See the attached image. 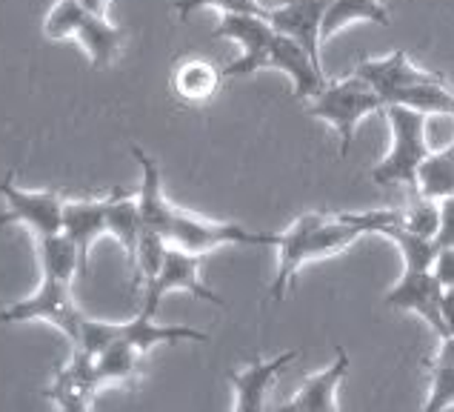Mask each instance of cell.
<instances>
[{"mask_svg":"<svg viewBox=\"0 0 454 412\" xmlns=\"http://www.w3.org/2000/svg\"><path fill=\"white\" fill-rule=\"evenodd\" d=\"M355 72L386 103L392 100L400 92V89L423 83V81H429V77H434V72L411 67V60H409V55H406L403 49H395L392 55H386V58H366V60H360L357 67H355Z\"/></svg>","mask_w":454,"mask_h":412,"instance_id":"cell-15","label":"cell"},{"mask_svg":"<svg viewBox=\"0 0 454 412\" xmlns=\"http://www.w3.org/2000/svg\"><path fill=\"white\" fill-rule=\"evenodd\" d=\"M215 37H229L243 49L240 58L231 60L223 69V77H246L266 69V55L271 37H275V26L263 15H223L215 29Z\"/></svg>","mask_w":454,"mask_h":412,"instance_id":"cell-9","label":"cell"},{"mask_svg":"<svg viewBox=\"0 0 454 412\" xmlns=\"http://www.w3.org/2000/svg\"><path fill=\"white\" fill-rule=\"evenodd\" d=\"M26 321H46V324L67 335V341L74 346L77 338H81V327L86 315L72 298L69 281L43 278V283L29 298L0 309V324H26Z\"/></svg>","mask_w":454,"mask_h":412,"instance_id":"cell-6","label":"cell"},{"mask_svg":"<svg viewBox=\"0 0 454 412\" xmlns=\"http://www.w3.org/2000/svg\"><path fill=\"white\" fill-rule=\"evenodd\" d=\"M357 20H369L378 26H388V12L380 0H332V6L326 9V18H323V41H329L332 35L346 29L348 23Z\"/></svg>","mask_w":454,"mask_h":412,"instance_id":"cell-23","label":"cell"},{"mask_svg":"<svg viewBox=\"0 0 454 412\" xmlns=\"http://www.w3.org/2000/svg\"><path fill=\"white\" fill-rule=\"evenodd\" d=\"M348 367H352V360H348V353L340 346L332 364L323 372H317V376H309L301 384V390L294 392L292 401L283 404L280 409H286V412H334L337 390H340L343 378L348 376Z\"/></svg>","mask_w":454,"mask_h":412,"instance_id":"cell-16","label":"cell"},{"mask_svg":"<svg viewBox=\"0 0 454 412\" xmlns=\"http://www.w3.org/2000/svg\"><path fill=\"white\" fill-rule=\"evenodd\" d=\"M114 338H123L135 346L140 355H146L158 344H175V341H209V335L192 327H166L154 324V315L137 309V315L123 324H114Z\"/></svg>","mask_w":454,"mask_h":412,"instance_id":"cell-18","label":"cell"},{"mask_svg":"<svg viewBox=\"0 0 454 412\" xmlns=\"http://www.w3.org/2000/svg\"><path fill=\"white\" fill-rule=\"evenodd\" d=\"M400 221L409 232L414 235H423V238H437V229H440V201H432L426 195H418L414 192V201L409 210H400Z\"/></svg>","mask_w":454,"mask_h":412,"instance_id":"cell-25","label":"cell"},{"mask_svg":"<svg viewBox=\"0 0 454 412\" xmlns=\"http://www.w3.org/2000/svg\"><path fill=\"white\" fill-rule=\"evenodd\" d=\"M414 192L432 201H443L454 195V140L451 147L426 154L423 163L418 166Z\"/></svg>","mask_w":454,"mask_h":412,"instance_id":"cell-19","label":"cell"},{"mask_svg":"<svg viewBox=\"0 0 454 412\" xmlns=\"http://www.w3.org/2000/svg\"><path fill=\"white\" fill-rule=\"evenodd\" d=\"M395 210H369V212H303L297 221L278 235V273L269 287L271 301H283L297 269L309 261H320L343 252L363 235H378L392 221Z\"/></svg>","mask_w":454,"mask_h":412,"instance_id":"cell-1","label":"cell"},{"mask_svg":"<svg viewBox=\"0 0 454 412\" xmlns=\"http://www.w3.org/2000/svg\"><path fill=\"white\" fill-rule=\"evenodd\" d=\"M383 109H386V100L374 92L357 72L332 83L326 81L320 92L315 98H309L306 103L309 118L329 123L334 132L340 135V154H348V149H352L357 123L366 118V115L383 112Z\"/></svg>","mask_w":454,"mask_h":412,"instance_id":"cell-3","label":"cell"},{"mask_svg":"<svg viewBox=\"0 0 454 412\" xmlns=\"http://www.w3.org/2000/svg\"><path fill=\"white\" fill-rule=\"evenodd\" d=\"M81 4H83L86 9H92V12H95V15H106L112 0H81Z\"/></svg>","mask_w":454,"mask_h":412,"instance_id":"cell-30","label":"cell"},{"mask_svg":"<svg viewBox=\"0 0 454 412\" xmlns=\"http://www.w3.org/2000/svg\"><path fill=\"white\" fill-rule=\"evenodd\" d=\"M43 35L51 41H67L77 37L86 49L92 67L103 69L118 58L123 44V29L114 26L106 15H95L81 0H58L43 20Z\"/></svg>","mask_w":454,"mask_h":412,"instance_id":"cell-4","label":"cell"},{"mask_svg":"<svg viewBox=\"0 0 454 412\" xmlns=\"http://www.w3.org/2000/svg\"><path fill=\"white\" fill-rule=\"evenodd\" d=\"M0 195L6 201V212L0 215V226L20 224L32 232L35 238L55 235L63 229V201L58 192H29L15 186V172H6L0 180Z\"/></svg>","mask_w":454,"mask_h":412,"instance_id":"cell-8","label":"cell"},{"mask_svg":"<svg viewBox=\"0 0 454 412\" xmlns=\"http://www.w3.org/2000/svg\"><path fill=\"white\" fill-rule=\"evenodd\" d=\"M200 261H203V255H198V252L166 247V255H163V264L158 269V275L144 283V304H140V309L149 313V315H158L160 298L168 292H189L198 301H209L215 306H223L220 295L212 292L203 283Z\"/></svg>","mask_w":454,"mask_h":412,"instance_id":"cell-7","label":"cell"},{"mask_svg":"<svg viewBox=\"0 0 454 412\" xmlns=\"http://www.w3.org/2000/svg\"><path fill=\"white\" fill-rule=\"evenodd\" d=\"M451 404H454V360L446 346L440 344L437 358L432 360V386H429V398H426L423 409L440 412Z\"/></svg>","mask_w":454,"mask_h":412,"instance_id":"cell-24","label":"cell"},{"mask_svg":"<svg viewBox=\"0 0 454 412\" xmlns=\"http://www.w3.org/2000/svg\"><path fill=\"white\" fill-rule=\"evenodd\" d=\"M440 283L434 281L432 269H406L403 275L386 292V306L406 309V313L420 315L426 324L434 329L437 338H449L446 324L440 318Z\"/></svg>","mask_w":454,"mask_h":412,"instance_id":"cell-11","label":"cell"},{"mask_svg":"<svg viewBox=\"0 0 454 412\" xmlns=\"http://www.w3.org/2000/svg\"><path fill=\"white\" fill-rule=\"evenodd\" d=\"M140 355L137 350L129 341L123 338H114L109 346H103V350L95 355V378L103 386L109 384H129L137 378V367H140Z\"/></svg>","mask_w":454,"mask_h":412,"instance_id":"cell-21","label":"cell"},{"mask_svg":"<svg viewBox=\"0 0 454 412\" xmlns=\"http://www.w3.org/2000/svg\"><path fill=\"white\" fill-rule=\"evenodd\" d=\"M297 358V350L280 353L275 358L254 355L243 369L229 372V384L235 390V409L238 412H261L266 409V392L275 384V378Z\"/></svg>","mask_w":454,"mask_h":412,"instance_id":"cell-13","label":"cell"},{"mask_svg":"<svg viewBox=\"0 0 454 412\" xmlns=\"http://www.w3.org/2000/svg\"><path fill=\"white\" fill-rule=\"evenodd\" d=\"M106 235H112L126 250L129 266H132L140 238V210L129 192H112L106 206Z\"/></svg>","mask_w":454,"mask_h":412,"instance_id":"cell-20","label":"cell"},{"mask_svg":"<svg viewBox=\"0 0 454 412\" xmlns=\"http://www.w3.org/2000/svg\"><path fill=\"white\" fill-rule=\"evenodd\" d=\"M37 241V261H41L43 278H58V281H69L74 275H81V258H77L74 243L63 235V229L55 235L46 238H35Z\"/></svg>","mask_w":454,"mask_h":412,"instance_id":"cell-22","label":"cell"},{"mask_svg":"<svg viewBox=\"0 0 454 412\" xmlns=\"http://www.w3.org/2000/svg\"><path fill=\"white\" fill-rule=\"evenodd\" d=\"M160 235H163V241L168 243V247L198 252V255H206V252H212L217 247H226V243H246V247H278V235L243 229L240 224L206 221V218H200V215L177 210L175 203L168 206Z\"/></svg>","mask_w":454,"mask_h":412,"instance_id":"cell-5","label":"cell"},{"mask_svg":"<svg viewBox=\"0 0 454 412\" xmlns=\"http://www.w3.org/2000/svg\"><path fill=\"white\" fill-rule=\"evenodd\" d=\"M388 132H392V147H388L386 158L372 170V180L378 186H411L418 178V166L429 154V140H426V121L423 115L403 103H386Z\"/></svg>","mask_w":454,"mask_h":412,"instance_id":"cell-2","label":"cell"},{"mask_svg":"<svg viewBox=\"0 0 454 412\" xmlns=\"http://www.w3.org/2000/svg\"><path fill=\"white\" fill-rule=\"evenodd\" d=\"M109 198H95V201H67L63 203V235H67L77 258H81V275L89 273V252L98 243L100 235H106V206Z\"/></svg>","mask_w":454,"mask_h":412,"instance_id":"cell-14","label":"cell"},{"mask_svg":"<svg viewBox=\"0 0 454 412\" xmlns=\"http://www.w3.org/2000/svg\"><path fill=\"white\" fill-rule=\"evenodd\" d=\"M432 275L440 283V289L454 287V247H437L432 261Z\"/></svg>","mask_w":454,"mask_h":412,"instance_id":"cell-27","label":"cell"},{"mask_svg":"<svg viewBox=\"0 0 454 412\" xmlns=\"http://www.w3.org/2000/svg\"><path fill=\"white\" fill-rule=\"evenodd\" d=\"M98 390H100V384L95 378V358L72 346L69 360L63 367H58L55 376H51L46 395L67 412H86V409H92Z\"/></svg>","mask_w":454,"mask_h":412,"instance_id":"cell-12","label":"cell"},{"mask_svg":"<svg viewBox=\"0 0 454 412\" xmlns=\"http://www.w3.org/2000/svg\"><path fill=\"white\" fill-rule=\"evenodd\" d=\"M332 6V0H286L275 9L263 12V18L275 26L280 35H289L292 41L301 44L309 58L320 63V44H323V18H326V9Z\"/></svg>","mask_w":454,"mask_h":412,"instance_id":"cell-10","label":"cell"},{"mask_svg":"<svg viewBox=\"0 0 454 412\" xmlns=\"http://www.w3.org/2000/svg\"><path fill=\"white\" fill-rule=\"evenodd\" d=\"M220 83H223V69L203 58H186L172 72V95L189 107L209 103L220 92Z\"/></svg>","mask_w":454,"mask_h":412,"instance_id":"cell-17","label":"cell"},{"mask_svg":"<svg viewBox=\"0 0 454 412\" xmlns=\"http://www.w3.org/2000/svg\"><path fill=\"white\" fill-rule=\"evenodd\" d=\"M440 318L446 324V335L454 338V287L440 292Z\"/></svg>","mask_w":454,"mask_h":412,"instance_id":"cell-29","label":"cell"},{"mask_svg":"<svg viewBox=\"0 0 454 412\" xmlns=\"http://www.w3.org/2000/svg\"><path fill=\"white\" fill-rule=\"evenodd\" d=\"M437 247H454V195L440 201V229H437Z\"/></svg>","mask_w":454,"mask_h":412,"instance_id":"cell-28","label":"cell"},{"mask_svg":"<svg viewBox=\"0 0 454 412\" xmlns=\"http://www.w3.org/2000/svg\"><path fill=\"white\" fill-rule=\"evenodd\" d=\"M175 9L184 20L200 9H217L220 15H263L266 12V6L257 0H175Z\"/></svg>","mask_w":454,"mask_h":412,"instance_id":"cell-26","label":"cell"}]
</instances>
